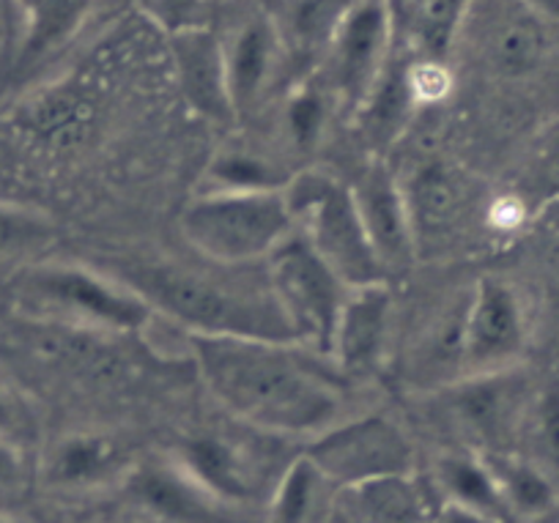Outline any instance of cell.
Returning <instances> with one entry per match:
<instances>
[{"label":"cell","instance_id":"cell-1","mask_svg":"<svg viewBox=\"0 0 559 523\" xmlns=\"http://www.w3.org/2000/svg\"><path fill=\"white\" fill-rule=\"evenodd\" d=\"M214 401L272 439H316L346 417V376L299 343L187 334Z\"/></svg>","mask_w":559,"mask_h":523},{"label":"cell","instance_id":"cell-2","mask_svg":"<svg viewBox=\"0 0 559 523\" xmlns=\"http://www.w3.org/2000/svg\"><path fill=\"white\" fill-rule=\"evenodd\" d=\"M206 263L129 261L116 263V277L143 296L154 316H165L187 334L297 343L272 294L266 263L261 280L245 274L250 266Z\"/></svg>","mask_w":559,"mask_h":523},{"label":"cell","instance_id":"cell-3","mask_svg":"<svg viewBox=\"0 0 559 523\" xmlns=\"http://www.w3.org/2000/svg\"><path fill=\"white\" fill-rule=\"evenodd\" d=\"M17 305L47 326H80L105 334H138L154 310L116 274L78 263H34L14 277Z\"/></svg>","mask_w":559,"mask_h":523},{"label":"cell","instance_id":"cell-4","mask_svg":"<svg viewBox=\"0 0 559 523\" xmlns=\"http://www.w3.org/2000/svg\"><path fill=\"white\" fill-rule=\"evenodd\" d=\"M294 230L286 190H206L181 212L187 245L223 266L266 263Z\"/></svg>","mask_w":559,"mask_h":523},{"label":"cell","instance_id":"cell-5","mask_svg":"<svg viewBox=\"0 0 559 523\" xmlns=\"http://www.w3.org/2000/svg\"><path fill=\"white\" fill-rule=\"evenodd\" d=\"M297 234L324 258L348 288L390 283L370 247L354 190L330 173H297L286 187Z\"/></svg>","mask_w":559,"mask_h":523},{"label":"cell","instance_id":"cell-6","mask_svg":"<svg viewBox=\"0 0 559 523\" xmlns=\"http://www.w3.org/2000/svg\"><path fill=\"white\" fill-rule=\"evenodd\" d=\"M266 277L297 343L330 359L352 288L297 230L266 261Z\"/></svg>","mask_w":559,"mask_h":523},{"label":"cell","instance_id":"cell-7","mask_svg":"<svg viewBox=\"0 0 559 523\" xmlns=\"http://www.w3.org/2000/svg\"><path fill=\"white\" fill-rule=\"evenodd\" d=\"M302 452L341 490L414 474L412 441L395 419L381 414L343 417L310 439Z\"/></svg>","mask_w":559,"mask_h":523},{"label":"cell","instance_id":"cell-8","mask_svg":"<svg viewBox=\"0 0 559 523\" xmlns=\"http://www.w3.org/2000/svg\"><path fill=\"white\" fill-rule=\"evenodd\" d=\"M526 337V307L515 285L493 274L480 277L472 285L464 307L461 379L519 368Z\"/></svg>","mask_w":559,"mask_h":523},{"label":"cell","instance_id":"cell-9","mask_svg":"<svg viewBox=\"0 0 559 523\" xmlns=\"http://www.w3.org/2000/svg\"><path fill=\"white\" fill-rule=\"evenodd\" d=\"M170 461L190 479H195L212 499L228 510L266 504L280 477H272L263 452L247 439L230 433H192L174 452Z\"/></svg>","mask_w":559,"mask_h":523},{"label":"cell","instance_id":"cell-10","mask_svg":"<svg viewBox=\"0 0 559 523\" xmlns=\"http://www.w3.org/2000/svg\"><path fill=\"white\" fill-rule=\"evenodd\" d=\"M392 34L395 20L386 0H357L324 56V63H330L332 94L354 116L390 69Z\"/></svg>","mask_w":559,"mask_h":523},{"label":"cell","instance_id":"cell-11","mask_svg":"<svg viewBox=\"0 0 559 523\" xmlns=\"http://www.w3.org/2000/svg\"><path fill=\"white\" fill-rule=\"evenodd\" d=\"M352 190L365 234H368L370 247H373L386 280L406 274L419 252L401 179L381 156H373L370 165H365V170L359 173Z\"/></svg>","mask_w":559,"mask_h":523},{"label":"cell","instance_id":"cell-12","mask_svg":"<svg viewBox=\"0 0 559 523\" xmlns=\"http://www.w3.org/2000/svg\"><path fill=\"white\" fill-rule=\"evenodd\" d=\"M170 61H174L176 83L187 105L206 121L228 123L236 121L234 102L228 88V67H225V45L212 28L181 31L168 36Z\"/></svg>","mask_w":559,"mask_h":523},{"label":"cell","instance_id":"cell-13","mask_svg":"<svg viewBox=\"0 0 559 523\" xmlns=\"http://www.w3.org/2000/svg\"><path fill=\"white\" fill-rule=\"evenodd\" d=\"M134 466H129V450L110 433L78 430L67 433L47 450L41 461V479L58 494H88L105 485L123 483Z\"/></svg>","mask_w":559,"mask_h":523},{"label":"cell","instance_id":"cell-14","mask_svg":"<svg viewBox=\"0 0 559 523\" xmlns=\"http://www.w3.org/2000/svg\"><path fill=\"white\" fill-rule=\"evenodd\" d=\"M392 332L390 283L352 288L332 340V362L343 376L373 373L386 357Z\"/></svg>","mask_w":559,"mask_h":523},{"label":"cell","instance_id":"cell-15","mask_svg":"<svg viewBox=\"0 0 559 523\" xmlns=\"http://www.w3.org/2000/svg\"><path fill=\"white\" fill-rule=\"evenodd\" d=\"M123 490L148 515L165 523H234V510L219 504L174 461L134 466Z\"/></svg>","mask_w":559,"mask_h":523},{"label":"cell","instance_id":"cell-16","mask_svg":"<svg viewBox=\"0 0 559 523\" xmlns=\"http://www.w3.org/2000/svg\"><path fill=\"white\" fill-rule=\"evenodd\" d=\"M412 217L417 252L431 239L455 230L466 214V176L442 156L419 162L406 181H401Z\"/></svg>","mask_w":559,"mask_h":523},{"label":"cell","instance_id":"cell-17","mask_svg":"<svg viewBox=\"0 0 559 523\" xmlns=\"http://www.w3.org/2000/svg\"><path fill=\"white\" fill-rule=\"evenodd\" d=\"M455 414L483 439L499 441L521 428L530 414V387L519 368L502 373L461 379L455 387Z\"/></svg>","mask_w":559,"mask_h":523},{"label":"cell","instance_id":"cell-18","mask_svg":"<svg viewBox=\"0 0 559 523\" xmlns=\"http://www.w3.org/2000/svg\"><path fill=\"white\" fill-rule=\"evenodd\" d=\"M286 58V47L272 17H250L225 45V67H228V88L236 118L250 112L263 99L266 88L277 74L280 61Z\"/></svg>","mask_w":559,"mask_h":523},{"label":"cell","instance_id":"cell-19","mask_svg":"<svg viewBox=\"0 0 559 523\" xmlns=\"http://www.w3.org/2000/svg\"><path fill=\"white\" fill-rule=\"evenodd\" d=\"M94 123V105L74 85H52L17 112V129L34 143L52 151H69L83 143Z\"/></svg>","mask_w":559,"mask_h":523},{"label":"cell","instance_id":"cell-20","mask_svg":"<svg viewBox=\"0 0 559 523\" xmlns=\"http://www.w3.org/2000/svg\"><path fill=\"white\" fill-rule=\"evenodd\" d=\"M337 488L305 452L286 463L263 504V523H332Z\"/></svg>","mask_w":559,"mask_h":523},{"label":"cell","instance_id":"cell-21","mask_svg":"<svg viewBox=\"0 0 559 523\" xmlns=\"http://www.w3.org/2000/svg\"><path fill=\"white\" fill-rule=\"evenodd\" d=\"M23 17V45L17 72L28 74L45 58L74 39L88 17L94 0H14Z\"/></svg>","mask_w":559,"mask_h":523},{"label":"cell","instance_id":"cell-22","mask_svg":"<svg viewBox=\"0 0 559 523\" xmlns=\"http://www.w3.org/2000/svg\"><path fill=\"white\" fill-rule=\"evenodd\" d=\"M354 7L357 0H283L274 25L286 47V56L299 63L324 58Z\"/></svg>","mask_w":559,"mask_h":523},{"label":"cell","instance_id":"cell-23","mask_svg":"<svg viewBox=\"0 0 559 523\" xmlns=\"http://www.w3.org/2000/svg\"><path fill=\"white\" fill-rule=\"evenodd\" d=\"M546 20L537 17L521 0H513L488 31L486 52L491 67L504 78H526L548 52Z\"/></svg>","mask_w":559,"mask_h":523},{"label":"cell","instance_id":"cell-24","mask_svg":"<svg viewBox=\"0 0 559 523\" xmlns=\"http://www.w3.org/2000/svg\"><path fill=\"white\" fill-rule=\"evenodd\" d=\"M513 523H532L559 507V485L532 457L483 452Z\"/></svg>","mask_w":559,"mask_h":523},{"label":"cell","instance_id":"cell-25","mask_svg":"<svg viewBox=\"0 0 559 523\" xmlns=\"http://www.w3.org/2000/svg\"><path fill=\"white\" fill-rule=\"evenodd\" d=\"M437 488L444 504H455L493 523H513L504 507L499 485L483 452H453L437 463Z\"/></svg>","mask_w":559,"mask_h":523},{"label":"cell","instance_id":"cell-26","mask_svg":"<svg viewBox=\"0 0 559 523\" xmlns=\"http://www.w3.org/2000/svg\"><path fill=\"white\" fill-rule=\"evenodd\" d=\"M414 110H417V105H414L412 94H408L406 63L392 61L386 74L381 78V83L376 85V91L370 94V99L365 102L362 110L357 112L368 140L379 148L376 156H381V148L392 145L403 132H406Z\"/></svg>","mask_w":559,"mask_h":523},{"label":"cell","instance_id":"cell-27","mask_svg":"<svg viewBox=\"0 0 559 523\" xmlns=\"http://www.w3.org/2000/svg\"><path fill=\"white\" fill-rule=\"evenodd\" d=\"M292 176L252 151H223L209 170V190H286Z\"/></svg>","mask_w":559,"mask_h":523},{"label":"cell","instance_id":"cell-28","mask_svg":"<svg viewBox=\"0 0 559 523\" xmlns=\"http://www.w3.org/2000/svg\"><path fill=\"white\" fill-rule=\"evenodd\" d=\"M469 7L472 0H417L414 3V36H417L419 56L448 61V52Z\"/></svg>","mask_w":559,"mask_h":523},{"label":"cell","instance_id":"cell-29","mask_svg":"<svg viewBox=\"0 0 559 523\" xmlns=\"http://www.w3.org/2000/svg\"><path fill=\"white\" fill-rule=\"evenodd\" d=\"M52 234L56 228L47 214L0 198V261L45 250L52 241Z\"/></svg>","mask_w":559,"mask_h":523},{"label":"cell","instance_id":"cell-30","mask_svg":"<svg viewBox=\"0 0 559 523\" xmlns=\"http://www.w3.org/2000/svg\"><path fill=\"white\" fill-rule=\"evenodd\" d=\"M326 99L316 88H299L286 105V127L299 151L313 148L324 134Z\"/></svg>","mask_w":559,"mask_h":523},{"label":"cell","instance_id":"cell-31","mask_svg":"<svg viewBox=\"0 0 559 523\" xmlns=\"http://www.w3.org/2000/svg\"><path fill=\"white\" fill-rule=\"evenodd\" d=\"M406 85L414 105H417L419 110V107L442 105L450 96V91H453L455 78L453 72H450L448 61H442V58L419 56L406 63Z\"/></svg>","mask_w":559,"mask_h":523},{"label":"cell","instance_id":"cell-32","mask_svg":"<svg viewBox=\"0 0 559 523\" xmlns=\"http://www.w3.org/2000/svg\"><path fill=\"white\" fill-rule=\"evenodd\" d=\"M134 3L168 36L203 25V0H134Z\"/></svg>","mask_w":559,"mask_h":523},{"label":"cell","instance_id":"cell-33","mask_svg":"<svg viewBox=\"0 0 559 523\" xmlns=\"http://www.w3.org/2000/svg\"><path fill=\"white\" fill-rule=\"evenodd\" d=\"M25 457L17 441L0 436V490H17L25 485Z\"/></svg>","mask_w":559,"mask_h":523},{"label":"cell","instance_id":"cell-34","mask_svg":"<svg viewBox=\"0 0 559 523\" xmlns=\"http://www.w3.org/2000/svg\"><path fill=\"white\" fill-rule=\"evenodd\" d=\"M524 206H521V201H515V198H493L491 203H488L486 209V223L491 225L493 230H499V234H510V230L521 228L524 225Z\"/></svg>","mask_w":559,"mask_h":523},{"label":"cell","instance_id":"cell-35","mask_svg":"<svg viewBox=\"0 0 559 523\" xmlns=\"http://www.w3.org/2000/svg\"><path fill=\"white\" fill-rule=\"evenodd\" d=\"M23 428H25V419H23V412H20L17 397H14V392L9 390L7 381L0 379V436L17 441L20 433H23Z\"/></svg>","mask_w":559,"mask_h":523},{"label":"cell","instance_id":"cell-36","mask_svg":"<svg viewBox=\"0 0 559 523\" xmlns=\"http://www.w3.org/2000/svg\"><path fill=\"white\" fill-rule=\"evenodd\" d=\"M521 3L532 9L537 17L546 20V23L548 20H559V0H521Z\"/></svg>","mask_w":559,"mask_h":523},{"label":"cell","instance_id":"cell-37","mask_svg":"<svg viewBox=\"0 0 559 523\" xmlns=\"http://www.w3.org/2000/svg\"><path fill=\"white\" fill-rule=\"evenodd\" d=\"M0 523H20V521H14V518L7 515V512H0Z\"/></svg>","mask_w":559,"mask_h":523}]
</instances>
